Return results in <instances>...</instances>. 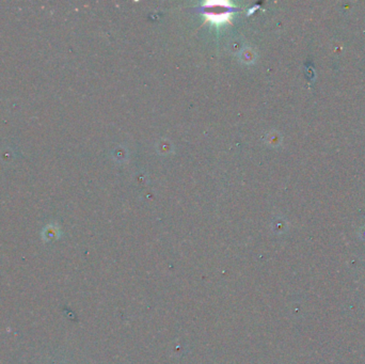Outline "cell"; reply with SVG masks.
Instances as JSON below:
<instances>
[]
</instances>
